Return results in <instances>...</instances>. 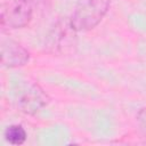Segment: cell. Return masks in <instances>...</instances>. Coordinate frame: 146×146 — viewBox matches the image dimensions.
<instances>
[{
	"label": "cell",
	"mask_w": 146,
	"mask_h": 146,
	"mask_svg": "<svg viewBox=\"0 0 146 146\" xmlns=\"http://www.w3.org/2000/svg\"><path fill=\"white\" fill-rule=\"evenodd\" d=\"M110 6L111 0H78L70 18L71 27L75 32L92 30L104 18Z\"/></svg>",
	"instance_id": "cell-1"
},
{
	"label": "cell",
	"mask_w": 146,
	"mask_h": 146,
	"mask_svg": "<svg viewBox=\"0 0 146 146\" xmlns=\"http://www.w3.org/2000/svg\"><path fill=\"white\" fill-rule=\"evenodd\" d=\"M50 98L47 92L33 81H22L15 90V102L17 108L29 115H33L43 108Z\"/></svg>",
	"instance_id": "cell-2"
},
{
	"label": "cell",
	"mask_w": 146,
	"mask_h": 146,
	"mask_svg": "<svg viewBox=\"0 0 146 146\" xmlns=\"http://www.w3.org/2000/svg\"><path fill=\"white\" fill-rule=\"evenodd\" d=\"M33 16V0H10L1 9V30L25 27Z\"/></svg>",
	"instance_id": "cell-3"
},
{
	"label": "cell",
	"mask_w": 146,
	"mask_h": 146,
	"mask_svg": "<svg viewBox=\"0 0 146 146\" xmlns=\"http://www.w3.org/2000/svg\"><path fill=\"white\" fill-rule=\"evenodd\" d=\"M0 55L2 66L8 68L24 66L30 60L29 50L11 39H3L1 41Z\"/></svg>",
	"instance_id": "cell-4"
},
{
	"label": "cell",
	"mask_w": 146,
	"mask_h": 146,
	"mask_svg": "<svg viewBox=\"0 0 146 146\" xmlns=\"http://www.w3.org/2000/svg\"><path fill=\"white\" fill-rule=\"evenodd\" d=\"M26 131L21 124H11L5 130V139L11 145H22L26 140Z\"/></svg>",
	"instance_id": "cell-5"
},
{
	"label": "cell",
	"mask_w": 146,
	"mask_h": 146,
	"mask_svg": "<svg viewBox=\"0 0 146 146\" xmlns=\"http://www.w3.org/2000/svg\"><path fill=\"white\" fill-rule=\"evenodd\" d=\"M137 122L143 132L146 135V107L139 110V112L137 113Z\"/></svg>",
	"instance_id": "cell-6"
}]
</instances>
